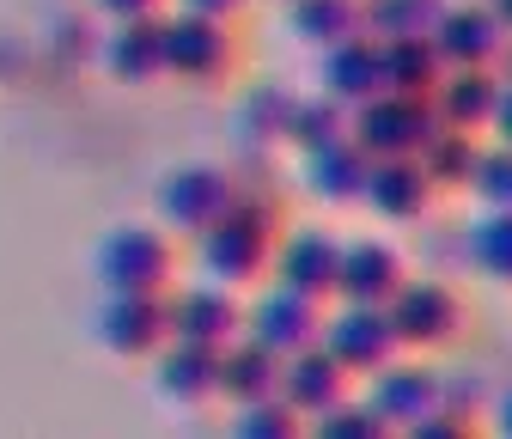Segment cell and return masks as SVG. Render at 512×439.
Instances as JSON below:
<instances>
[{
    "instance_id": "cell-12",
    "label": "cell",
    "mask_w": 512,
    "mask_h": 439,
    "mask_svg": "<svg viewBox=\"0 0 512 439\" xmlns=\"http://www.w3.org/2000/svg\"><path fill=\"white\" fill-rule=\"evenodd\" d=\"M342 250H348V238H336L330 226H287L275 244V281H287L311 299H336Z\"/></svg>"
},
{
    "instance_id": "cell-4",
    "label": "cell",
    "mask_w": 512,
    "mask_h": 439,
    "mask_svg": "<svg viewBox=\"0 0 512 439\" xmlns=\"http://www.w3.org/2000/svg\"><path fill=\"white\" fill-rule=\"evenodd\" d=\"M244 196V177H232L226 165L214 159H189V165H171L159 177V220L177 232V238H196L208 232L220 214H232Z\"/></svg>"
},
{
    "instance_id": "cell-40",
    "label": "cell",
    "mask_w": 512,
    "mask_h": 439,
    "mask_svg": "<svg viewBox=\"0 0 512 439\" xmlns=\"http://www.w3.org/2000/svg\"><path fill=\"white\" fill-rule=\"evenodd\" d=\"M488 7H494V13L506 19V31H512V0H488Z\"/></svg>"
},
{
    "instance_id": "cell-22",
    "label": "cell",
    "mask_w": 512,
    "mask_h": 439,
    "mask_svg": "<svg viewBox=\"0 0 512 439\" xmlns=\"http://www.w3.org/2000/svg\"><path fill=\"white\" fill-rule=\"evenodd\" d=\"M500 86H506L500 68H445L433 104H439V116L452 122V129L488 135V122H494V110H500Z\"/></svg>"
},
{
    "instance_id": "cell-32",
    "label": "cell",
    "mask_w": 512,
    "mask_h": 439,
    "mask_svg": "<svg viewBox=\"0 0 512 439\" xmlns=\"http://www.w3.org/2000/svg\"><path fill=\"white\" fill-rule=\"evenodd\" d=\"M470 196H476V208H512V147H500V141L482 147V165L470 177Z\"/></svg>"
},
{
    "instance_id": "cell-17",
    "label": "cell",
    "mask_w": 512,
    "mask_h": 439,
    "mask_svg": "<svg viewBox=\"0 0 512 439\" xmlns=\"http://www.w3.org/2000/svg\"><path fill=\"white\" fill-rule=\"evenodd\" d=\"M409 281V257L391 244V238H348L342 250V281H336V299H354V305H391Z\"/></svg>"
},
{
    "instance_id": "cell-11",
    "label": "cell",
    "mask_w": 512,
    "mask_h": 439,
    "mask_svg": "<svg viewBox=\"0 0 512 439\" xmlns=\"http://www.w3.org/2000/svg\"><path fill=\"white\" fill-rule=\"evenodd\" d=\"M433 196H439L433 171L415 153H397V159H372L366 190H360V208L372 220H384V226H421L433 214Z\"/></svg>"
},
{
    "instance_id": "cell-15",
    "label": "cell",
    "mask_w": 512,
    "mask_h": 439,
    "mask_svg": "<svg viewBox=\"0 0 512 439\" xmlns=\"http://www.w3.org/2000/svg\"><path fill=\"white\" fill-rule=\"evenodd\" d=\"M220 354L226 348L171 336L153 354V385H159V397L177 403V409H208V403H220Z\"/></svg>"
},
{
    "instance_id": "cell-41",
    "label": "cell",
    "mask_w": 512,
    "mask_h": 439,
    "mask_svg": "<svg viewBox=\"0 0 512 439\" xmlns=\"http://www.w3.org/2000/svg\"><path fill=\"white\" fill-rule=\"evenodd\" d=\"M275 7H287V0H275Z\"/></svg>"
},
{
    "instance_id": "cell-10",
    "label": "cell",
    "mask_w": 512,
    "mask_h": 439,
    "mask_svg": "<svg viewBox=\"0 0 512 439\" xmlns=\"http://www.w3.org/2000/svg\"><path fill=\"white\" fill-rule=\"evenodd\" d=\"M366 391V403L378 409V421L391 427V433H415L433 409H439V366L433 360H391V366H378V372H366L360 379Z\"/></svg>"
},
{
    "instance_id": "cell-33",
    "label": "cell",
    "mask_w": 512,
    "mask_h": 439,
    "mask_svg": "<svg viewBox=\"0 0 512 439\" xmlns=\"http://www.w3.org/2000/svg\"><path fill=\"white\" fill-rule=\"evenodd\" d=\"M439 403L458 409V415H470V421L482 427V421H488V403H494V385L482 379V372H452V366H439Z\"/></svg>"
},
{
    "instance_id": "cell-29",
    "label": "cell",
    "mask_w": 512,
    "mask_h": 439,
    "mask_svg": "<svg viewBox=\"0 0 512 439\" xmlns=\"http://www.w3.org/2000/svg\"><path fill=\"white\" fill-rule=\"evenodd\" d=\"M226 427H232L238 439H299V433H311V421H305L287 397H256V403H238Z\"/></svg>"
},
{
    "instance_id": "cell-6",
    "label": "cell",
    "mask_w": 512,
    "mask_h": 439,
    "mask_svg": "<svg viewBox=\"0 0 512 439\" xmlns=\"http://www.w3.org/2000/svg\"><path fill=\"white\" fill-rule=\"evenodd\" d=\"M439 104L433 92H378L366 104H354V141L372 153V159H397V153H421L433 135H439Z\"/></svg>"
},
{
    "instance_id": "cell-8",
    "label": "cell",
    "mask_w": 512,
    "mask_h": 439,
    "mask_svg": "<svg viewBox=\"0 0 512 439\" xmlns=\"http://www.w3.org/2000/svg\"><path fill=\"white\" fill-rule=\"evenodd\" d=\"M324 318H330V299H311L287 281H269L244 305V336H256L275 354H299L311 342H324Z\"/></svg>"
},
{
    "instance_id": "cell-5",
    "label": "cell",
    "mask_w": 512,
    "mask_h": 439,
    "mask_svg": "<svg viewBox=\"0 0 512 439\" xmlns=\"http://www.w3.org/2000/svg\"><path fill=\"white\" fill-rule=\"evenodd\" d=\"M165 68L183 86H226L238 74V31L232 19H208L177 7L165 19Z\"/></svg>"
},
{
    "instance_id": "cell-27",
    "label": "cell",
    "mask_w": 512,
    "mask_h": 439,
    "mask_svg": "<svg viewBox=\"0 0 512 439\" xmlns=\"http://www.w3.org/2000/svg\"><path fill=\"white\" fill-rule=\"evenodd\" d=\"M445 55L433 37H397L384 43V92H439Z\"/></svg>"
},
{
    "instance_id": "cell-24",
    "label": "cell",
    "mask_w": 512,
    "mask_h": 439,
    "mask_svg": "<svg viewBox=\"0 0 512 439\" xmlns=\"http://www.w3.org/2000/svg\"><path fill=\"white\" fill-rule=\"evenodd\" d=\"M281 13H287V31L299 43H311V49H330V43L366 31V7H360V0H287Z\"/></svg>"
},
{
    "instance_id": "cell-35",
    "label": "cell",
    "mask_w": 512,
    "mask_h": 439,
    "mask_svg": "<svg viewBox=\"0 0 512 439\" xmlns=\"http://www.w3.org/2000/svg\"><path fill=\"white\" fill-rule=\"evenodd\" d=\"M92 7L110 25H122V19H153V13H165V0H92Z\"/></svg>"
},
{
    "instance_id": "cell-39",
    "label": "cell",
    "mask_w": 512,
    "mask_h": 439,
    "mask_svg": "<svg viewBox=\"0 0 512 439\" xmlns=\"http://www.w3.org/2000/svg\"><path fill=\"white\" fill-rule=\"evenodd\" d=\"M500 80H512V37H506V49H500Z\"/></svg>"
},
{
    "instance_id": "cell-28",
    "label": "cell",
    "mask_w": 512,
    "mask_h": 439,
    "mask_svg": "<svg viewBox=\"0 0 512 439\" xmlns=\"http://www.w3.org/2000/svg\"><path fill=\"white\" fill-rule=\"evenodd\" d=\"M360 7L378 43H397V37H433L452 0H360Z\"/></svg>"
},
{
    "instance_id": "cell-38",
    "label": "cell",
    "mask_w": 512,
    "mask_h": 439,
    "mask_svg": "<svg viewBox=\"0 0 512 439\" xmlns=\"http://www.w3.org/2000/svg\"><path fill=\"white\" fill-rule=\"evenodd\" d=\"M488 427L512 439V385H500V391H494V403H488Z\"/></svg>"
},
{
    "instance_id": "cell-9",
    "label": "cell",
    "mask_w": 512,
    "mask_h": 439,
    "mask_svg": "<svg viewBox=\"0 0 512 439\" xmlns=\"http://www.w3.org/2000/svg\"><path fill=\"white\" fill-rule=\"evenodd\" d=\"M324 348L354 372V379H366V372L391 366L403 354V336L391 324V311L384 305H354V299H330V318H324Z\"/></svg>"
},
{
    "instance_id": "cell-23",
    "label": "cell",
    "mask_w": 512,
    "mask_h": 439,
    "mask_svg": "<svg viewBox=\"0 0 512 439\" xmlns=\"http://www.w3.org/2000/svg\"><path fill=\"white\" fill-rule=\"evenodd\" d=\"M464 263L482 281L512 287V208H476V220L464 226Z\"/></svg>"
},
{
    "instance_id": "cell-16",
    "label": "cell",
    "mask_w": 512,
    "mask_h": 439,
    "mask_svg": "<svg viewBox=\"0 0 512 439\" xmlns=\"http://www.w3.org/2000/svg\"><path fill=\"white\" fill-rule=\"evenodd\" d=\"M317 92H330L336 104H366L384 92V43L372 31H354L330 49H317Z\"/></svg>"
},
{
    "instance_id": "cell-1",
    "label": "cell",
    "mask_w": 512,
    "mask_h": 439,
    "mask_svg": "<svg viewBox=\"0 0 512 439\" xmlns=\"http://www.w3.org/2000/svg\"><path fill=\"white\" fill-rule=\"evenodd\" d=\"M281 208L269 190H250L232 214H220L208 232H196V269L208 281H226V287H256L263 275H275V244H281Z\"/></svg>"
},
{
    "instance_id": "cell-20",
    "label": "cell",
    "mask_w": 512,
    "mask_h": 439,
    "mask_svg": "<svg viewBox=\"0 0 512 439\" xmlns=\"http://www.w3.org/2000/svg\"><path fill=\"white\" fill-rule=\"evenodd\" d=\"M281 397H287L305 421H317L324 409H336L342 397H354V372H348L324 342H311V348L287 354V366H281Z\"/></svg>"
},
{
    "instance_id": "cell-21",
    "label": "cell",
    "mask_w": 512,
    "mask_h": 439,
    "mask_svg": "<svg viewBox=\"0 0 512 439\" xmlns=\"http://www.w3.org/2000/svg\"><path fill=\"white\" fill-rule=\"evenodd\" d=\"M281 366H287V354L263 348L256 336L226 342V354H220V403L238 409V403H256V397H281Z\"/></svg>"
},
{
    "instance_id": "cell-13",
    "label": "cell",
    "mask_w": 512,
    "mask_h": 439,
    "mask_svg": "<svg viewBox=\"0 0 512 439\" xmlns=\"http://www.w3.org/2000/svg\"><path fill=\"white\" fill-rule=\"evenodd\" d=\"M171 336L183 342H208V348H226L244 336V311H238V287L226 281H196V287H171Z\"/></svg>"
},
{
    "instance_id": "cell-3",
    "label": "cell",
    "mask_w": 512,
    "mask_h": 439,
    "mask_svg": "<svg viewBox=\"0 0 512 439\" xmlns=\"http://www.w3.org/2000/svg\"><path fill=\"white\" fill-rule=\"evenodd\" d=\"M384 311H391V324L403 336V354H445V348H458L464 330H470L464 293L452 281H439V275H409L403 293Z\"/></svg>"
},
{
    "instance_id": "cell-30",
    "label": "cell",
    "mask_w": 512,
    "mask_h": 439,
    "mask_svg": "<svg viewBox=\"0 0 512 439\" xmlns=\"http://www.w3.org/2000/svg\"><path fill=\"white\" fill-rule=\"evenodd\" d=\"M348 122H354V110L348 104H336L330 92H317V98H299V110H293V153H311V147H324V141H336V135H348Z\"/></svg>"
},
{
    "instance_id": "cell-34",
    "label": "cell",
    "mask_w": 512,
    "mask_h": 439,
    "mask_svg": "<svg viewBox=\"0 0 512 439\" xmlns=\"http://www.w3.org/2000/svg\"><path fill=\"white\" fill-rule=\"evenodd\" d=\"M470 433H482V427H476L470 415H458V409H445V403H439V409L409 433V439H470Z\"/></svg>"
},
{
    "instance_id": "cell-2",
    "label": "cell",
    "mask_w": 512,
    "mask_h": 439,
    "mask_svg": "<svg viewBox=\"0 0 512 439\" xmlns=\"http://www.w3.org/2000/svg\"><path fill=\"white\" fill-rule=\"evenodd\" d=\"M92 275L116 293H171L177 275V244L171 226H110L92 244Z\"/></svg>"
},
{
    "instance_id": "cell-14",
    "label": "cell",
    "mask_w": 512,
    "mask_h": 439,
    "mask_svg": "<svg viewBox=\"0 0 512 439\" xmlns=\"http://www.w3.org/2000/svg\"><path fill=\"white\" fill-rule=\"evenodd\" d=\"M506 19L488 7V0H452L433 31L445 68H500V49H506Z\"/></svg>"
},
{
    "instance_id": "cell-36",
    "label": "cell",
    "mask_w": 512,
    "mask_h": 439,
    "mask_svg": "<svg viewBox=\"0 0 512 439\" xmlns=\"http://www.w3.org/2000/svg\"><path fill=\"white\" fill-rule=\"evenodd\" d=\"M488 141L512 147V80L500 86V110H494V122H488Z\"/></svg>"
},
{
    "instance_id": "cell-31",
    "label": "cell",
    "mask_w": 512,
    "mask_h": 439,
    "mask_svg": "<svg viewBox=\"0 0 512 439\" xmlns=\"http://www.w3.org/2000/svg\"><path fill=\"white\" fill-rule=\"evenodd\" d=\"M311 433H317V439H384L391 427L378 421V409H372L366 397H342L336 409H324V415L311 421Z\"/></svg>"
},
{
    "instance_id": "cell-26",
    "label": "cell",
    "mask_w": 512,
    "mask_h": 439,
    "mask_svg": "<svg viewBox=\"0 0 512 439\" xmlns=\"http://www.w3.org/2000/svg\"><path fill=\"white\" fill-rule=\"evenodd\" d=\"M482 147H488V135L439 122V135H433V141H427L415 159L433 171V183H439V190H470V177H476V165H482Z\"/></svg>"
},
{
    "instance_id": "cell-37",
    "label": "cell",
    "mask_w": 512,
    "mask_h": 439,
    "mask_svg": "<svg viewBox=\"0 0 512 439\" xmlns=\"http://www.w3.org/2000/svg\"><path fill=\"white\" fill-rule=\"evenodd\" d=\"M177 7H189V13H208V19H238L250 0H177Z\"/></svg>"
},
{
    "instance_id": "cell-19",
    "label": "cell",
    "mask_w": 512,
    "mask_h": 439,
    "mask_svg": "<svg viewBox=\"0 0 512 439\" xmlns=\"http://www.w3.org/2000/svg\"><path fill=\"white\" fill-rule=\"evenodd\" d=\"M366 171H372V153L348 135L324 141V147H311L299 153V177H305V190L317 202H330V208H360V190H366Z\"/></svg>"
},
{
    "instance_id": "cell-18",
    "label": "cell",
    "mask_w": 512,
    "mask_h": 439,
    "mask_svg": "<svg viewBox=\"0 0 512 439\" xmlns=\"http://www.w3.org/2000/svg\"><path fill=\"white\" fill-rule=\"evenodd\" d=\"M98 61H104V74H110L116 86H153V80H171V68H165V13L110 25Z\"/></svg>"
},
{
    "instance_id": "cell-25",
    "label": "cell",
    "mask_w": 512,
    "mask_h": 439,
    "mask_svg": "<svg viewBox=\"0 0 512 439\" xmlns=\"http://www.w3.org/2000/svg\"><path fill=\"white\" fill-rule=\"evenodd\" d=\"M293 110H299V98H293V92H275V86H263V92H250V98L238 104L232 135H238L250 153L287 147V135H293Z\"/></svg>"
},
{
    "instance_id": "cell-7",
    "label": "cell",
    "mask_w": 512,
    "mask_h": 439,
    "mask_svg": "<svg viewBox=\"0 0 512 439\" xmlns=\"http://www.w3.org/2000/svg\"><path fill=\"white\" fill-rule=\"evenodd\" d=\"M92 342L110 360H153L171 342V299L165 293H116V287H104V299L92 305Z\"/></svg>"
}]
</instances>
